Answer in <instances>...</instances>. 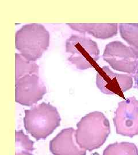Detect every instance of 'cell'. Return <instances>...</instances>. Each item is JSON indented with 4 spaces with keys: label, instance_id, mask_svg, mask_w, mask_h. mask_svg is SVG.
<instances>
[{
    "label": "cell",
    "instance_id": "14",
    "mask_svg": "<svg viewBox=\"0 0 138 155\" xmlns=\"http://www.w3.org/2000/svg\"><path fill=\"white\" fill-rule=\"evenodd\" d=\"M16 155H33L34 142L25 135L22 130L15 133Z\"/></svg>",
    "mask_w": 138,
    "mask_h": 155
},
{
    "label": "cell",
    "instance_id": "11",
    "mask_svg": "<svg viewBox=\"0 0 138 155\" xmlns=\"http://www.w3.org/2000/svg\"><path fill=\"white\" fill-rule=\"evenodd\" d=\"M119 29L122 39L138 51V23H121Z\"/></svg>",
    "mask_w": 138,
    "mask_h": 155
},
{
    "label": "cell",
    "instance_id": "10",
    "mask_svg": "<svg viewBox=\"0 0 138 155\" xmlns=\"http://www.w3.org/2000/svg\"><path fill=\"white\" fill-rule=\"evenodd\" d=\"M70 28L81 33H88L97 39H109L117 33V23H67Z\"/></svg>",
    "mask_w": 138,
    "mask_h": 155
},
{
    "label": "cell",
    "instance_id": "9",
    "mask_svg": "<svg viewBox=\"0 0 138 155\" xmlns=\"http://www.w3.org/2000/svg\"><path fill=\"white\" fill-rule=\"evenodd\" d=\"M50 150L54 155H86L76 139V130L72 127L62 130L50 143Z\"/></svg>",
    "mask_w": 138,
    "mask_h": 155
},
{
    "label": "cell",
    "instance_id": "4",
    "mask_svg": "<svg viewBox=\"0 0 138 155\" xmlns=\"http://www.w3.org/2000/svg\"><path fill=\"white\" fill-rule=\"evenodd\" d=\"M66 52L70 54L68 61L81 70L97 66L99 50L96 42L85 35L72 34L66 41Z\"/></svg>",
    "mask_w": 138,
    "mask_h": 155
},
{
    "label": "cell",
    "instance_id": "2",
    "mask_svg": "<svg viewBox=\"0 0 138 155\" xmlns=\"http://www.w3.org/2000/svg\"><path fill=\"white\" fill-rule=\"evenodd\" d=\"M49 31L40 24L32 23L22 26L15 35V46L27 60H38L50 45Z\"/></svg>",
    "mask_w": 138,
    "mask_h": 155
},
{
    "label": "cell",
    "instance_id": "1",
    "mask_svg": "<svg viewBox=\"0 0 138 155\" xmlns=\"http://www.w3.org/2000/svg\"><path fill=\"white\" fill-rule=\"evenodd\" d=\"M76 139L83 150L92 151L105 143L110 133V123L99 111L90 113L82 117L77 125Z\"/></svg>",
    "mask_w": 138,
    "mask_h": 155
},
{
    "label": "cell",
    "instance_id": "13",
    "mask_svg": "<svg viewBox=\"0 0 138 155\" xmlns=\"http://www.w3.org/2000/svg\"><path fill=\"white\" fill-rule=\"evenodd\" d=\"M103 155H138V149L133 143L116 142L109 145L104 150Z\"/></svg>",
    "mask_w": 138,
    "mask_h": 155
},
{
    "label": "cell",
    "instance_id": "5",
    "mask_svg": "<svg viewBox=\"0 0 138 155\" xmlns=\"http://www.w3.org/2000/svg\"><path fill=\"white\" fill-rule=\"evenodd\" d=\"M103 58L118 71L135 74L138 69V51L119 41L106 45Z\"/></svg>",
    "mask_w": 138,
    "mask_h": 155
},
{
    "label": "cell",
    "instance_id": "7",
    "mask_svg": "<svg viewBox=\"0 0 138 155\" xmlns=\"http://www.w3.org/2000/svg\"><path fill=\"white\" fill-rule=\"evenodd\" d=\"M47 92L39 74H27L15 80V101L22 105H33L42 100Z\"/></svg>",
    "mask_w": 138,
    "mask_h": 155
},
{
    "label": "cell",
    "instance_id": "6",
    "mask_svg": "<svg viewBox=\"0 0 138 155\" xmlns=\"http://www.w3.org/2000/svg\"><path fill=\"white\" fill-rule=\"evenodd\" d=\"M113 122L117 134L130 137L138 135V100L133 97L119 102Z\"/></svg>",
    "mask_w": 138,
    "mask_h": 155
},
{
    "label": "cell",
    "instance_id": "8",
    "mask_svg": "<svg viewBox=\"0 0 138 155\" xmlns=\"http://www.w3.org/2000/svg\"><path fill=\"white\" fill-rule=\"evenodd\" d=\"M97 71L96 85L104 94L123 97V93L133 87V77L130 75L113 72L108 66L99 67Z\"/></svg>",
    "mask_w": 138,
    "mask_h": 155
},
{
    "label": "cell",
    "instance_id": "3",
    "mask_svg": "<svg viewBox=\"0 0 138 155\" xmlns=\"http://www.w3.org/2000/svg\"><path fill=\"white\" fill-rule=\"evenodd\" d=\"M24 112V127L37 140L46 139L61 124L57 109L49 103L42 102Z\"/></svg>",
    "mask_w": 138,
    "mask_h": 155
},
{
    "label": "cell",
    "instance_id": "12",
    "mask_svg": "<svg viewBox=\"0 0 138 155\" xmlns=\"http://www.w3.org/2000/svg\"><path fill=\"white\" fill-rule=\"evenodd\" d=\"M16 76L15 80L27 74H39V67L35 62L24 58L20 54H15Z\"/></svg>",
    "mask_w": 138,
    "mask_h": 155
},
{
    "label": "cell",
    "instance_id": "15",
    "mask_svg": "<svg viewBox=\"0 0 138 155\" xmlns=\"http://www.w3.org/2000/svg\"><path fill=\"white\" fill-rule=\"evenodd\" d=\"M134 82H135L134 87L138 90V69L136 73L134 74Z\"/></svg>",
    "mask_w": 138,
    "mask_h": 155
}]
</instances>
